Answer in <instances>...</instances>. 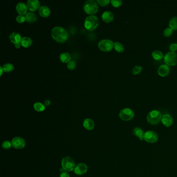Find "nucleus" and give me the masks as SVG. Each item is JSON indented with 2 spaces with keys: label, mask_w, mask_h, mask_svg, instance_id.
<instances>
[{
  "label": "nucleus",
  "mask_w": 177,
  "mask_h": 177,
  "mask_svg": "<svg viewBox=\"0 0 177 177\" xmlns=\"http://www.w3.org/2000/svg\"><path fill=\"white\" fill-rule=\"evenodd\" d=\"M52 38L59 43H63L68 38L69 34L65 29L60 27H56L52 30Z\"/></svg>",
  "instance_id": "nucleus-1"
},
{
  "label": "nucleus",
  "mask_w": 177,
  "mask_h": 177,
  "mask_svg": "<svg viewBox=\"0 0 177 177\" xmlns=\"http://www.w3.org/2000/svg\"><path fill=\"white\" fill-rule=\"evenodd\" d=\"M162 118V115L159 111L153 110L149 113L146 119L151 125H157L160 123Z\"/></svg>",
  "instance_id": "nucleus-2"
},
{
  "label": "nucleus",
  "mask_w": 177,
  "mask_h": 177,
  "mask_svg": "<svg viewBox=\"0 0 177 177\" xmlns=\"http://www.w3.org/2000/svg\"><path fill=\"white\" fill-rule=\"evenodd\" d=\"M84 10L87 14L92 15L97 13L98 10L97 2L94 0H88L85 2Z\"/></svg>",
  "instance_id": "nucleus-3"
},
{
  "label": "nucleus",
  "mask_w": 177,
  "mask_h": 177,
  "mask_svg": "<svg viewBox=\"0 0 177 177\" xmlns=\"http://www.w3.org/2000/svg\"><path fill=\"white\" fill-rule=\"evenodd\" d=\"M99 24V21L97 17L94 15H90L85 19L84 26L89 31H93L96 29Z\"/></svg>",
  "instance_id": "nucleus-4"
},
{
  "label": "nucleus",
  "mask_w": 177,
  "mask_h": 177,
  "mask_svg": "<svg viewBox=\"0 0 177 177\" xmlns=\"http://www.w3.org/2000/svg\"><path fill=\"white\" fill-rule=\"evenodd\" d=\"M114 44L111 40L104 39L99 42L98 46L100 50L105 52H108L111 51L114 47Z\"/></svg>",
  "instance_id": "nucleus-5"
},
{
  "label": "nucleus",
  "mask_w": 177,
  "mask_h": 177,
  "mask_svg": "<svg viewBox=\"0 0 177 177\" xmlns=\"http://www.w3.org/2000/svg\"><path fill=\"white\" fill-rule=\"evenodd\" d=\"M164 62L168 66H174L177 65V54L175 52H168L164 57Z\"/></svg>",
  "instance_id": "nucleus-6"
},
{
  "label": "nucleus",
  "mask_w": 177,
  "mask_h": 177,
  "mask_svg": "<svg viewBox=\"0 0 177 177\" xmlns=\"http://www.w3.org/2000/svg\"><path fill=\"white\" fill-rule=\"evenodd\" d=\"M62 167L67 172H71L75 168V163L71 157L67 156L63 158L62 162Z\"/></svg>",
  "instance_id": "nucleus-7"
},
{
  "label": "nucleus",
  "mask_w": 177,
  "mask_h": 177,
  "mask_svg": "<svg viewBox=\"0 0 177 177\" xmlns=\"http://www.w3.org/2000/svg\"><path fill=\"white\" fill-rule=\"evenodd\" d=\"M135 116L134 111L129 108L122 109L119 113V117L124 121H129Z\"/></svg>",
  "instance_id": "nucleus-8"
},
{
  "label": "nucleus",
  "mask_w": 177,
  "mask_h": 177,
  "mask_svg": "<svg viewBox=\"0 0 177 177\" xmlns=\"http://www.w3.org/2000/svg\"><path fill=\"white\" fill-rule=\"evenodd\" d=\"M159 136L153 130H148L145 133L144 140L147 142L154 143L158 140Z\"/></svg>",
  "instance_id": "nucleus-9"
},
{
  "label": "nucleus",
  "mask_w": 177,
  "mask_h": 177,
  "mask_svg": "<svg viewBox=\"0 0 177 177\" xmlns=\"http://www.w3.org/2000/svg\"><path fill=\"white\" fill-rule=\"evenodd\" d=\"M12 145L14 148L22 149L25 146V141L22 138L15 137L12 141Z\"/></svg>",
  "instance_id": "nucleus-10"
},
{
  "label": "nucleus",
  "mask_w": 177,
  "mask_h": 177,
  "mask_svg": "<svg viewBox=\"0 0 177 177\" xmlns=\"http://www.w3.org/2000/svg\"><path fill=\"white\" fill-rule=\"evenodd\" d=\"M28 8L29 11L31 12L37 11L38 9H40V3L38 0H29L27 1Z\"/></svg>",
  "instance_id": "nucleus-11"
},
{
  "label": "nucleus",
  "mask_w": 177,
  "mask_h": 177,
  "mask_svg": "<svg viewBox=\"0 0 177 177\" xmlns=\"http://www.w3.org/2000/svg\"><path fill=\"white\" fill-rule=\"evenodd\" d=\"M88 170V167L86 165L83 163H80L77 165L74 168V172L78 175H82L85 174Z\"/></svg>",
  "instance_id": "nucleus-12"
},
{
  "label": "nucleus",
  "mask_w": 177,
  "mask_h": 177,
  "mask_svg": "<svg viewBox=\"0 0 177 177\" xmlns=\"http://www.w3.org/2000/svg\"><path fill=\"white\" fill-rule=\"evenodd\" d=\"M161 122L164 126L169 127L172 125L174 119L170 114H166L162 116Z\"/></svg>",
  "instance_id": "nucleus-13"
},
{
  "label": "nucleus",
  "mask_w": 177,
  "mask_h": 177,
  "mask_svg": "<svg viewBox=\"0 0 177 177\" xmlns=\"http://www.w3.org/2000/svg\"><path fill=\"white\" fill-rule=\"evenodd\" d=\"M157 72L159 76L165 77L169 74L170 68L167 65H162L159 68Z\"/></svg>",
  "instance_id": "nucleus-14"
},
{
  "label": "nucleus",
  "mask_w": 177,
  "mask_h": 177,
  "mask_svg": "<svg viewBox=\"0 0 177 177\" xmlns=\"http://www.w3.org/2000/svg\"><path fill=\"white\" fill-rule=\"evenodd\" d=\"M17 13L21 15H24L27 14L28 7L27 5L23 2H20L17 4L16 7Z\"/></svg>",
  "instance_id": "nucleus-15"
},
{
  "label": "nucleus",
  "mask_w": 177,
  "mask_h": 177,
  "mask_svg": "<svg viewBox=\"0 0 177 177\" xmlns=\"http://www.w3.org/2000/svg\"><path fill=\"white\" fill-rule=\"evenodd\" d=\"M102 19L107 23H110L114 20V15L110 11H105L102 14Z\"/></svg>",
  "instance_id": "nucleus-16"
},
{
  "label": "nucleus",
  "mask_w": 177,
  "mask_h": 177,
  "mask_svg": "<svg viewBox=\"0 0 177 177\" xmlns=\"http://www.w3.org/2000/svg\"><path fill=\"white\" fill-rule=\"evenodd\" d=\"M9 39L12 43L16 44L21 42L22 36L19 33L13 32L9 35Z\"/></svg>",
  "instance_id": "nucleus-17"
},
{
  "label": "nucleus",
  "mask_w": 177,
  "mask_h": 177,
  "mask_svg": "<svg viewBox=\"0 0 177 177\" xmlns=\"http://www.w3.org/2000/svg\"><path fill=\"white\" fill-rule=\"evenodd\" d=\"M39 14L42 17L47 18L51 14V11L47 6H42L39 9Z\"/></svg>",
  "instance_id": "nucleus-18"
},
{
  "label": "nucleus",
  "mask_w": 177,
  "mask_h": 177,
  "mask_svg": "<svg viewBox=\"0 0 177 177\" xmlns=\"http://www.w3.org/2000/svg\"><path fill=\"white\" fill-rule=\"evenodd\" d=\"M133 134L134 135L136 136L137 137L139 138V139L143 141L144 140V135H145V132L143 130L140 128V127H135L133 129Z\"/></svg>",
  "instance_id": "nucleus-19"
},
{
  "label": "nucleus",
  "mask_w": 177,
  "mask_h": 177,
  "mask_svg": "<svg viewBox=\"0 0 177 177\" xmlns=\"http://www.w3.org/2000/svg\"><path fill=\"white\" fill-rule=\"evenodd\" d=\"M83 126L84 128L86 129L87 130H92L95 127V123L92 119H86L84 121Z\"/></svg>",
  "instance_id": "nucleus-20"
},
{
  "label": "nucleus",
  "mask_w": 177,
  "mask_h": 177,
  "mask_svg": "<svg viewBox=\"0 0 177 177\" xmlns=\"http://www.w3.org/2000/svg\"><path fill=\"white\" fill-rule=\"evenodd\" d=\"M20 43L22 46L25 48L30 47L32 44V40L29 37H24L22 38Z\"/></svg>",
  "instance_id": "nucleus-21"
},
{
  "label": "nucleus",
  "mask_w": 177,
  "mask_h": 177,
  "mask_svg": "<svg viewBox=\"0 0 177 177\" xmlns=\"http://www.w3.org/2000/svg\"><path fill=\"white\" fill-rule=\"evenodd\" d=\"M25 17L26 18V21L30 23L34 22H36L37 20V16L35 14L31 12L27 13V14L25 15Z\"/></svg>",
  "instance_id": "nucleus-22"
},
{
  "label": "nucleus",
  "mask_w": 177,
  "mask_h": 177,
  "mask_svg": "<svg viewBox=\"0 0 177 177\" xmlns=\"http://www.w3.org/2000/svg\"><path fill=\"white\" fill-rule=\"evenodd\" d=\"M60 60L63 63H68L71 61L70 55L68 52H63L60 55Z\"/></svg>",
  "instance_id": "nucleus-23"
},
{
  "label": "nucleus",
  "mask_w": 177,
  "mask_h": 177,
  "mask_svg": "<svg viewBox=\"0 0 177 177\" xmlns=\"http://www.w3.org/2000/svg\"><path fill=\"white\" fill-rule=\"evenodd\" d=\"M152 57L156 60H160L164 58V56L163 52L159 51H154L152 54Z\"/></svg>",
  "instance_id": "nucleus-24"
},
{
  "label": "nucleus",
  "mask_w": 177,
  "mask_h": 177,
  "mask_svg": "<svg viewBox=\"0 0 177 177\" xmlns=\"http://www.w3.org/2000/svg\"><path fill=\"white\" fill-rule=\"evenodd\" d=\"M2 68L3 69L4 72L8 73L14 70V67L12 63H6L2 66Z\"/></svg>",
  "instance_id": "nucleus-25"
},
{
  "label": "nucleus",
  "mask_w": 177,
  "mask_h": 177,
  "mask_svg": "<svg viewBox=\"0 0 177 177\" xmlns=\"http://www.w3.org/2000/svg\"><path fill=\"white\" fill-rule=\"evenodd\" d=\"M35 110L37 112H42L45 109V105L41 102H36L33 105Z\"/></svg>",
  "instance_id": "nucleus-26"
},
{
  "label": "nucleus",
  "mask_w": 177,
  "mask_h": 177,
  "mask_svg": "<svg viewBox=\"0 0 177 177\" xmlns=\"http://www.w3.org/2000/svg\"><path fill=\"white\" fill-rule=\"evenodd\" d=\"M169 25L171 29L173 30H177V17H174L170 19Z\"/></svg>",
  "instance_id": "nucleus-27"
},
{
  "label": "nucleus",
  "mask_w": 177,
  "mask_h": 177,
  "mask_svg": "<svg viewBox=\"0 0 177 177\" xmlns=\"http://www.w3.org/2000/svg\"><path fill=\"white\" fill-rule=\"evenodd\" d=\"M114 48L118 52H122L124 51V47L122 44L119 42H116L114 44Z\"/></svg>",
  "instance_id": "nucleus-28"
},
{
  "label": "nucleus",
  "mask_w": 177,
  "mask_h": 177,
  "mask_svg": "<svg viewBox=\"0 0 177 177\" xmlns=\"http://www.w3.org/2000/svg\"><path fill=\"white\" fill-rule=\"evenodd\" d=\"M142 70V67L139 66V65H136L132 68V72L134 75H137V74L140 73Z\"/></svg>",
  "instance_id": "nucleus-29"
},
{
  "label": "nucleus",
  "mask_w": 177,
  "mask_h": 177,
  "mask_svg": "<svg viewBox=\"0 0 177 177\" xmlns=\"http://www.w3.org/2000/svg\"><path fill=\"white\" fill-rule=\"evenodd\" d=\"M173 30L171 29L170 27L167 28L163 32V35L165 37H170L172 36V35L173 33Z\"/></svg>",
  "instance_id": "nucleus-30"
},
{
  "label": "nucleus",
  "mask_w": 177,
  "mask_h": 177,
  "mask_svg": "<svg viewBox=\"0 0 177 177\" xmlns=\"http://www.w3.org/2000/svg\"><path fill=\"white\" fill-rule=\"evenodd\" d=\"M111 4L114 7H119L122 4V1L121 0H112L111 1Z\"/></svg>",
  "instance_id": "nucleus-31"
},
{
  "label": "nucleus",
  "mask_w": 177,
  "mask_h": 177,
  "mask_svg": "<svg viewBox=\"0 0 177 177\" xmlns=\"http://www.w3.org/2000/svg\"><path fill=\"white\" fill-rule=\"evenodd\" d=\"M97 2L100 5L105 6L108 5L110 3V0H97Z\"/></svg>",
  "instance_id": "nucleus-32"
},
{
  "label": "nucleus",
  "mask_w": 177,
  "mask_h": 177,
  "mask_svg": "<svg viewBox=\"0 0 177 177\" xmlns=\"http://www.w3.org/2000/svg\"><path fill=\"white\" fill-rule=\"evenodd\" d=\"M76 67V63L74 61L71 60L67 64V67L69 70H72L73 69H75V68Z\"/></svg>",
  "instance_id": "nucleus-33"
},
{
  "label": "nucleus",
  "mask_w": 177,
  "mask_h": 177,
  "mask_svg": "<svg viewBox=\"0 0 177 177\" xmlns=\"http://www.w3.org/2000/svg\"><path fill=\"white\" fill-rule=\"evenodd\" d=\"M12 145V143L9 141H5L3 142L2 144V147L4 149H9L11 148V146Z\"/></svg>",
  "instance_id": "nucleus-34"
},
{
  "label": "nucleus",
  "mask_w": 177,
  "mask_h": 177,
  "mask_svg": "<svg viewBox=\"0 0 177 177\" xmlns=\"http://www.w3.org/2000/svg\"><path fill=\"white\" fill-rule=\"evenodd\" d=\"M25 20H26V18H25V16H24V15H19L17 17L16 21L18 22V23L22 24L25 22Z\"/></svg>",
  "instance_id": "nucleus-35"
},
{
  "label": "nucleus",
  "mask_w": 177,
  "mask_h": 177,
  "mask_svg": "<svg viewBox=\"0 0 177 177\" xmlns=\"http://www.w3.org/2000/svg\"><path fill=\"white\" fill-rule=\"evenodd\" d=\"M169 49L172 52H175L177 51V44L172 43L170 44Z\"/></svg>",
  "instance_id": "nucleus-36"
},
{
  "label": "nucleus",
  "mask_w": 177,
  "mask_h": 177,
  "mask_svg": "<svg viewBox=\"0 0 177 177\" xmlns=\"http://www.w3.org/2000/svg\"><path fill=\"white\" fill-rule=\"evenodd\" d=\"M60 177H70V175L68 172H62V174L60 175Z\"/></svg>",
  "instance_id": "nucleus-37"
},
{
  "label": "nucleus",
  "mask_w": 177,
  "mask_h": 177,
  "mask_svg": "<svg viewBox=\"0 0 177 177\" xmlns=\"http://www.w3.org/2000/svg\"><path fill=\"white\" fill-rule=\"evenodd\" d=\"M44 104H45V105H46V106H48L49 105L51 104V101H49V100H46L44 102Z\"/></svg>",
  "instance_id": "nucleus-38"
},
{
  "label": "nucleus",
  "mask_w": 177,
  "mask_h": 177,
  "mask_svg": "<svg viewBox=\"0 0 177 177\" xmlns=\"http://www.w3.org/2000/svg\"><path fill=\"white\" fill-rule=\"evenodd\" d=\"M15 47L16 48H19L20 47H21V46H22V44L20 43H19L16 44H15Z\"/></svg>",
  "instance_id": "nucleus-39"
},
{
  "label": "nucleus",
  "mask_w": 177,
  "mask_h": 177,
  "mask_svg": "<svg viewBox=\"0 0 177 177\" xmlns=\"http://www.w3.org/2000/svg\"><path fill=\"white\" fill-rule=\"evenodd\" d=\"M0 69H1V76L2 74H3V72H4L3 69L2 68V66H1V67H0Z\"/></svg>",
  "instance_id": "nucleus-40"
}]
</instances>
